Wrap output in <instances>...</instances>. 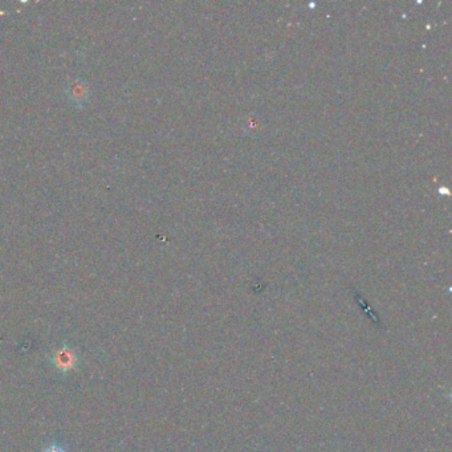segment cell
I'll return each instance as SVG.
<instances>
[{
    "instance_id": "cell-1",
    "label": "cell",
    "mask_w": 452,
    "mask_h": 452,
    "mask_svg": "<svg viewBox=\"0 0 452 452\" xmlns=\"http://www.w3.org/2000/svg\"><path fill=\"white\" fill-rule=\"evenodd\" d=\"M51 362L56 370L63 374H68L79 366L80 357L77 351L70 348V345H63L60 348L55 349V351L51 356Z\"/></svg>"
},
{
    "instance_id": "cell-2",
    "label": "cell",
    "mask_w": 452,
    "mask_h": 452,
    "mask_svg": "<svg viewBox=\"0 0 452 452\" xmlns=\"http://www.w3.org/2000/svg\"><path fill=\"white\" fill-rule=\"evenodd\" d=\"M41 452H68V450H67L61 443L52 441V443H49L46 447H44Z\"/></svg>"
}]
</instances>
